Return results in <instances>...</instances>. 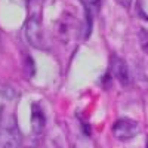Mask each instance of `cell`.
Masks as SVG:
<instances>
[{
    "label": "cell",
    "instance_id": "1",
    "mask_svg": "<svg viewBox=\"0 0 148 148\" xmlns=\"http://www.w3.org/2000/svg\"><path fill=\"white\" fill-rule=\"evenodd\" d=\"M25 36L28 43L36 47V49H45L46 43H45V34H43V28L40 24V18L39 16H30L27 24H25Z\"/></svg>",
    "mask_w": 148,
    "mask_h": 148
},
{
    "label": "cell",
    "instance_id": "2",
    "mask_svg": "<svg viewBox=\"0 0 148 148\" xmlns=\"http://www.w3.org/2000/svg\"><path fill=\"white\" fill-rule=\"evenodd\" d=\"M139 133V125L132 119H119L113 125V135L119 141H129Z\"/></svg>",
    "mask_w": 148,
    "mask_h": 148
},
{
    "label": "cell",
    "instance_id": "3",
    "mask_svg": "<svg viewBox=\"0 0 148 148\" xmlns=\"http://www.w3.org/2000/svg\"><path fill=\"white\" fill-rule=\"evenodd\" d=\"M110 68H111V73H113V76H114V77H116L123 86H130V83H132V77H130L129 67H127V64H126L120 56H117V55H113V56H111Z\"/></svg>",
    "mask_w": 148,
    "mask_h": 148
},
{
    "label": "cell",
    "instance_id": "4",
    "mask_svg": "<svg viewBox=\"0 0 148 148\" xmlns=\"http://www.w3.org/2000/svg\"><path fill=\"white\" fill-rule=\"evenodd\" d=\"M21 135L16 127L0 129V148H19Z\"/></svg>",
    "mask_w": 148,
    "mask_h": 148
},
{
    "label": "cell",
    "instance_id": "5",
    "mask_svg": "<svg viewBox=\"0 0 148 148\" xmlns=\"http://www.w3.org/2000/svg\"><path fill=\"white\" fill-rule=\"evenodd\" d=\"M45 126H46L45 111L40 107V104L34 102L31 105V129L34 133H40V132H43Z\"/></svg>",
    "mask_w": 148,
    "mask_h": 148
},
{
    "label": "cell",
    "instance_id": "6",
    "mask_svg": "<svg viewBox=\"0 0 148 148\" xmlns=\"http://www.w3.org/2000/svg\"><path fill=\"white\" fill-rule=\"evenodd\" d=\"M139 43H141L142 51L148 55V31L144 28L139 30Z\"/></svg>",
    "mask_w": 148,
    "mask_h": 148
},
{
    "label": "cell",
    "instance_id": "7",
    "mask_svg": "<svg viewBox=\"0 0 148 148\" xmlns=\"http://www.w3.org/2000/svg\"><path fill=\"white\" fill-rule=\"evenodd\" d=\"M132 2H133V0H117V3L120 6H123V8H126V9L132 5Z\"/></svg>",
    "mask_w": 148,
    "mask_h": 148
},
{
    "label": "cell",
    "instance_id": "8",
    "mask_svg": "<svg viewBox=\"0 0 148 148\" xmlns=\"http://www.w3.org/2000/svg\"><path fill=\"white\" fill-rule=\"evenodd\" d=\"M145 148H148V138H147V145H145Z\"/></svg>",
    "mask_w": 148,
    "mask_h": 148
},
{
    "label": "cell",
    "instance_id": "9",
    "mask_svg": "<svg viewBox=\"0 0 148 148\" xmlns=\"http://www.w3.org/2000/svg\"><path fill=\"white\" fill-rule=\"evenodd\" d=\"M0 47H2V42H0Z\"/></svg>",
    "mask_w": 148,
    "mask_h": 148
}]
</instances>
